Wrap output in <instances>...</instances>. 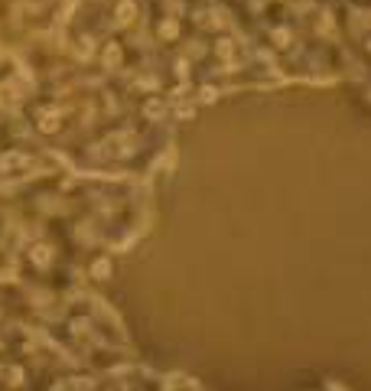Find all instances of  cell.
Returning <instances> with one entry per match:
<instances>
[]
</instances>
